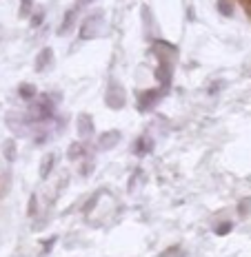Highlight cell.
<instances>
[{
  "label": "cell",
  "instance_id": "obj_1",
  "mask_svg": "<svg viewBox=\"0 0 251 257\" xmlns=\"http://www.w3.org/2000/svg\"><path fill=\"white\" fill-rule=\"evenodd\" d=\"M56 102L49 98V93H40L36 98V102L27 109V117H29L31 124H40V122L51 120L53 113H56Z\"/></svg>",
  "mask_w": 251,
  "mask_h": 257
},
{
  "label": "cell",
  "instance_id": "obj_2",
  "mask_svg": "<svg viewBox=\"0 0 251 257\" xmlns=\"http://www.w3.org/2000/svg\"><path fill=\"white\" fill-rule=\"evenodd\" d=\"M162 98H164V89L162 87L140 91V93H138V100H136V109L140 111V113H149V111H151Z\"/></svg>",
  "mask_w": 251,
  "mask_h": 257
},
{
  "label": "cell",
  "instance_id": "obj_3",
  "mask_svg": "<svg viewBox=\"0 0 251 257\" xmlns=\"http://www.w3.org/2000/svg\"><path fill=\"white\" fill-rule=\"evenodd\" d=\"M103 12H94L92 16H87L80 25V40H94L103 31Z\"/></svg>",
  "mask_w": 251,
  "mask_h": 257
},
{
  "label": "cell",
  "instance_id": "obj_4",
  "mask_svg": "<svg viewBox=\"0 0 251 257\" xmlns=\"http://www.w3.org/2000/svg\"><path fill=\"white\" fill-rule=\"evenodd\" d=\"M5 122H7L9 131H12L14 136H18V138H25L27 133H29L27 128L31 126L29 117H27V113H23V111H9V113L5 115Z\"/></svg>",
  "mask_w": 251,
  "mask_h": 257
},
{
  "label": "cell",
  "instance_id": "obj_5",
  "mask_svg": "<svg viewBox=\"0 0 251 257\" xmlns=\"http://www.w3.org/2000/svg\"><path fill=\"white\" fill-rule=\"evenodd\" d=\"M127 102V93H125V87L118 82H109L107 87V93H105V104L114 111H120Z\"/></svg>",
  "mask_w": 251,
  "mask_h": 257
},
{
  "label": "cell",
  "instance_id": "obj_6",
  "mask_svg": "<svg viewBox=\"0 0 251 257\" xmlns=\"http://www.w3.org/2000/svg\"><path fill=\"white\" fill-rule=\"evenodd\" d=\"M153 53L158 56V62H174L176 64V58H178V49L169 42H164L162 38L153 42Z\"/></svg>",
  "mask_w": 251,
  "mask_h": 257
},
{
  "label": "cell",
  "instance_id": "obj_7",
  "mask_svg": "<svg viewBox=\"0 0 251 257\" xmlns=\"http://www.w3.org/2000/svg\"><path fill=\"white\" fill-rule=\"evenodd\" d=\"M120 140H122V133L118 131V128H107L105 133L98 136V149L100 151H109V149L118 147Z\"/></svg>",
  "mask_w": 251,
  "mask_h": 257
},
{
  "label": "cell",
  "instance_id": "obj_8",
  "mask_svg": "<svg viewBox=\"0 0 251 257\" xmlns=\"http://www.w3.org/2000/svg\"><path fill=\"white\" fill-rule=\"evenodd\" d=\"M156 78H158L160 87L167 91V89H169V84H172V78H174V62H158Z\"/></svg>",
  "mask_w": 251,
  "mask_h": 257
},
{
  "label": "cell",
  "instance_id": "obj_9",
  "mask_svg": "<svg viewBox=\"0 0 251 257\" xmlns=\"http://www.w3.org/2000/svg\"><path fill=\"white\" fill-rule=\"evenodd\" d=\"M76 128H78V136L82 138V140L92 138L94 136V117L89 113H80L78 120H76Z\"/></svg>",
  "mask_w": 251,
  "mask_h": 257
},
{
  "label": "cell",
  "instance_id": "obj_10",
  "mask_svg": "<svg viewBox=\"0 0 251 257\" xmlns=\"http://www.w3.org/2000/svg\"><path fill=\"white\" fill-rule=\"evenodd\" d=\"M51 62H53V49L45 47V49H40V51H38V56H36L34 69H36L38 73H42V71H47V69L51 67Z\"/></svg>",
  "mask_w": 251,
  "mask_h": 257
},
{
  "label": "cell",
  "instance_id": "obj_11",
  "mask_svg": "<svg viewBox=\"0 0 251 257\" xmlns=\"http://www.w3.org/2000/svg\"><path fill=\"white\" fill-rule=\"evenodd\" d=\"M153 151V140L149 133H145V136H140L136 140V144H133V153L140 155V158H145V155H149Z\"/></svg>",
  "mask_w": 251,
  "mask_h": 257
},
{
  "label": "cell",
  "instance_id": "obj_12",
  "mask_svg": "<svg viewBox=\"0 0 251 257\" xmlns=\"http://www.w3.org/2000/svg\"><path fill=\"white\" fill-rule=\"evenodd\" d=\"M78 9H80V7L76 5V7H71V9H67V12H65V18H62V25L58 27V34H60V36H65L67 31L73 27V23H76V14H78Z\"/></svg>",
  "mask_w": 251,
  "mask_h": 257
},
{
  "label": "cell",
  "instance_id": "obj_13",
  "mask_svg": "<svg viewBox=\"0 0 251 257\" xmlns=\"http://www.w3.org/2000/svg\"><path fill=\"white\" fill-rule=\"evenodd\" d=\"M56 153H47L45 158H42V162H40V178L42 180H47L51 175V171H53V167H56Z\"/></svg>",
  "mask_w": 251,
  "mask_h": 257
},
{
  "label": "cell",
  "instance_id": "obj_14",
  "mask_svg": "<svg viewBox=\"0 0 251 257\" xmlns=\"http://www.w3.org/2000/svg\"><path fill=\"white\" fill-rule=\"evenodd\" d=\"M18 95L23 100H27V102H31V100L38 98V89H36V84H31V82H23L18 87Z\"/></svg>",
  "mask_w": 251,
  "mask_h": 257
},
{
  "label": "cell",
  "instance_id": "obj_15",
  "mask_svg": "<svg viewBox=\"0 0 251 257\" xmlns=\"http://www.w3.org/2000/svg\"><path fill=\"white\" fill-rule=\"evenodd\" d=\"M3 155L7 162H16V158H18V147H16V142L9 138V140L3 142Z\"/></svg>",
  "mask_w": 251,
  "mask_h": 257
},
{
  "label": "cell",
  "instance_id": "obj_16",
  "mask_svg": "<svg viewBox=\"0 0 251 257\" xmlns=\"http://www.w3.org/2000/svg\"><path fill=\"white\" fill-rule=\"evenodd\" d=\"M85 153H87V149H85L80 142H71V147L67 149V158L69 160H78V158H82Z\"/></svg>",
  "mask_w": 251,
  "mask_h": 257
},
{
  "label": "cell",
  "instance_id": "obj_17",
  "mask_svg": "<svg viewBox=\"0 0 251 257\" xmlns=\"http://www.w3.org/2000/svg\"><path fill=\"white\" fill-rule=\"evenodd\" d=\"M216 7H218V14L225 16V18H231L233 16V3L231 0H218Z\"/></svg>",
  "mask_w": 251,
  "mask_h": 257
},
{
  "label": "cell",
  "instance_id": "obj_18",
  "mask_svg": "<svg viewBox=\"0 0 251 257\" xmlns=\"http://www.w3.org/2000/svg\"><path fill=\"white\" fill-rule=\"evenodd\" d=\"M34 0H20V9H18V16L20 18H29L34 14Z\"/></svg>",
  "mask_w": 251,
  "mask_h": 257
},
{
  "label": "cell",
  "instance_id": "obj_19",
  "mask_svg": "<svg viewBox=\"0 0 251 257\" xmlns=\"http://www.w3.org/2000/svg\"><path fill=\"white\" fill-rule=\"evenodd\" d=\"M42 20H45V9H38V12H34L31 14V29H36V27H40L42 25Z\"/></svg>",
  "mask_w": 251,
  "mask_h": 257
},
{
  "label": "cell",
  "instance_id": "obj_20",
  "mask_svg": "<svg viewBox=\"0 0 251 257\" xmlns=\"http://www.w3.org/2000/svg\"><path fill=\"white\" fill-rule=\"evenodd\" d=\"M238 213H240V215H247V213H251V197H244V200H240Z\"/></svg>",
  "mask_w": 251,
  "mask_h": 257
},
{
  "label": "cell",
  "instance_id": "obj_21",
  "mask_svg": "<svg viewBox=\"0 0 251 257\" xmlns=\"http://www.w3.org/2000/svg\"><path fill=\"white\" fill-rule=\"evenodd\" d=\"M160 257H185V253L178 248V246H172V248H167L164 253H160Z\"/></svg>",
  "mask_w": 251,
  "mask_h": 257
},
{
  "label": "cell",
  "instance_id": "obj_22",
  "mask_svg": "<svg viewBox=\"0 0 251 257\" xmlns=\"http://www.w3.org/2000/svg\"><path fill=\"white\" fill-rule=\"evenodd\" d=\"M36 211H38V197H36V193H31V197H29V217H34Z\"/></svg>",
  "mask_w": 251,
  "mask_h": 257
},
{
  "label": "cell",
  "instance_id": "obj_23",
  "mask_svg": "<svg viewBox=\"0 0 251 257\" xmlns=\"http://www.w3.org/2000/svg\"><path fill=\"white\" fill-rule=\"evenodd\" d=\"M231 228H233L231 222H222V224H218V226H216V235H227Z\"/></svg>",
  "mask_w": 251,
  "mask_h": 257
},
{
  "label": "cell",
  "instance_id": "obj_24",
  "mask_svg": "<svg viewBox=\"0 0 251 257\" xmlns=\"http://www.w3.org/2000/svg\"><path fill=\"white\" fill-rule=\"evenodd\" d=\"M100 195H103V191H98L96 195H92V202H87V204H85V213H89L96 204H98V197H100Z\"/></svg>",
  "mask_w": 251,
  "mask_h": 257
},
{
  "label": "cell",
  "instance_id": "obj_25",
  "mask_svg": "<svg viewBox=\"0 0 251 257\" xmlns=\"http://www.w3.org/2000/svg\"><path fill=\"white\" fill-rule=\"evenodd\" d=\"M94 171V160H85V167H82V171H80V173L85 175V178H87L89 173H92Z\"/></svg>",
  "mask_w": 251,
  "mask_h": 257
},
{
  "label": "cell",
  "instance_id": "obj_26",
  "mask_svg": "<svg viewBox=\"0 0 251 257\" xmlns=\"http://www.w3.org/2000/svg\"><path fill=\"white\" fill-rule=\"evenodd\" d=\"M56 242H58V237H56V235H53V237H49V239H47V242L42 244V253H45V255L49 253V248H51V246L56 244Z\"/></svg>",
  "mask_w": 251,
  "mask_h": 257
},
{
  "label": "cell",
  "instance_id": "obj_27",
  "mask_svg": "<svg viewBox=\"0 0 251 257\" xmlns=\"http://www.w3.org/2000/svg\"><path fill=\"white\" fill-rule=\"evenodd\" d=\"M222 87H225V82H216V84H211V87H209V93H218V91H220Z\"/></svg>",
  "mask_w": 251,
  "mask_h": 257
},
{
  "label": "cell",
  "instance_id": "obj_28",
  "mask_svg": "<svg viewBox=\"0 0 251 257\" xmlns=\"http://www.w3.org/2000/svg\"><path fill=\"white\" fill-rule=\"evenodd\" d=\"M76 3H78V7H82V5H89L92 0H76Z\"/></svg>",
  "mask_w": 251,
  "mask_h": 257
}]
</instances>
